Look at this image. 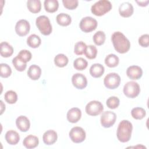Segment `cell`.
Listing matches in <instances>:
<instances>
[{
    "label": "cell",
    "mask_w": 149,
    "mask_h": 149,
    "mask_svg": "<svg viewBox=\"0 0 149 149\" xmlns=\"http://www.w3.org/2000/svg\"><path fill=\"white\" fill-rule=\"evenodd\" d=\"M111 40L115 49L120 54L127 52L130 48L129 40L120 31L114 32L112 34Z\"/></svg>",
    "instance_id": "obj_1"
},
{
    "label": "cell",
    "mask_w": 149,
    "mask_h": 149,
    "mask_svg": "<svg viewBox=\"0 0 149 149\" xmlns=\"http://www.w3.org/2000/svg\"><path fill=\"white\" fill-rule=\"evenodd\" d=\"M133 130L132 123L127 120H122L117 128L116 136L119 141L126 143L130 140Z\"/></svg>",
    "instance_id": "obj_2"
},
{
    "label": "cell",
    "mask_w": 149,
    "mask_h": 149,
    "mask_svg": "<svg viewBox=\"0 0 149 149\" xmlns=\"http://www.w3.org/2000/svg\"><path fill=\"white\" fill-rule=\"evenodd\" d=\"M112 7V3L109 1L100 0L91 6V11L94 15L101 16L110 11Z\"/></svg>",
    "instance_id": "obj_3"
},
{
    "label": "cell",
    "mask_w": 149,
    "mask_h": 149,
    "mask_svg": "<svg viewBox=\"0 0 149 149\" xmlns=\"http://www.w3.org/2000/svg\"><path fill=\"white\" fill-rule=\"evenodd\" d=\"M36 24L43 35L48 36L51 33L52 30V25L47 16L45 15L38 16L36 20Z\"/></svg>",
    "instance_id": "obj_4"
},
{
    "label": "cell",
    "mask_w": 149,
    "mask_h": 149,
    "mask_svg": "<svg viewBox=\"0 0 149 149\" xmlns=\"http://www.w3.org/2000/svg\"><path fill=\"white\" fill-rule=\"evenodd\" d=\"M123 91L127 97L133 98L139 95L140 92V88L137 82L130 81L125 84Z\"/></svg>",
    "instance_id": "obj_5"
},
{
    "label": "cell",
    "mask_w": 149,
    "mask_h": 149,
    "mask_svg": "<svg viewBox=\"0 0 149 149\" xmlns=\"http://www.w3.org/2000/svg\"><path fill=\"white\" fill-rule=\"evenodd\" d=\"M97 24V21L94 18L91 16H86L80 20L79 26L82 31L89 33L96 29Z\"/></svg>",
    "instance_id": "obj_6"
},
{
    "label": "cell",
    "mask_w": 149,
    "mask_h": 149,
    "mask_svg": "<svg viewBox=\"0 0 149 149\" xmlns=\"http://www.w3.org/2000/svg\"><path fill=\"white\" fill-rule=\"evenodd\" d=\"M70 140L74 143H80L83 142L86 137L84 130L79 126H75L71 129L69 133Z\"/></svg>",
    "instance_id": "obj_7"
},
{
    "label": "cell",
    "mask_w": 149,
    "mask_h": 149,
    "mask_svg": "<svg viewBox=\"0 0 149 149\" xmlns=\"http://www.w3.org/2000/svg\"><path fill=\"white\" fill-rule=\"evenodd\" d=\"M86 112L90 116L100 115L104 110L102 103L98 101L93 100L89 102L86 106Z\"/></svg>",
    "instance_id": "obj_8"
},
{
    "label": "cell",
    "mask_w": 149,
    "mask_h": 149,
    "mask_svg": "<svg viewBox=\"0 0 149 149\" xmlns=\"http://www.w3.org/2000/svg\"><path fill=\"white\" fill-rule=\"evenodd\" d=\"M120 82V77L118 73H109L105 77L104 84L109 89H115L117 88Z\"/></svg>",
    "instance_id": "obj_9"
},
{
    "label": "cell",
    "mask_w": 149,
    "mask_h": 149,
    "mask_svg": "<svg viewBox=\"0 0 149 149\" xmlns=\"http://www.w3.org/2000/svg\"><path fill=\"white\" fill-rule=\"evenodd\" d=\"M116 119V115L113 112L107 111L102 112L100 122L101 125L105 128H108L112 126L115 123Z\"/></svg>",
    "instance_id": "obj_10"
},
{
    "label": "cell",
    "mask_w": 149,
    "mask_h": 149,
    "mask_svg": "<svg viewBox=\"0 0 149 149\" xmlns=\"http://www.w3.org/2000/svg\"><path fill=\"white\" fill-rule=\"evenodd\" d=\"M30 29L29 22L25 19H21L17 22L15 25V31L20 37L26 36Z\"/></svg>",
    "instance_id": "obj_11"
},
{
    "label": "cell",
    "mask_w": 149,
    "mask_h": 149,
    "mask_svg": "<svg viewBox=\"0 0 149 149\" xmlns=\"http://www.w3.org/2000/svg\"><path fill=\"white\" fill-rule=\"evenodd\" d=\"M72 82L74 87L77 89H83L87 85V80L86 77L79 73L74 74L72 77Z\"/></svg>",
    "instance_id": "obj_12"
},
{
    "label": "cell",
    "mask_w": 149,
    "mask_h": 149,
    "mask_svg": "<svg viewBox=\"0 0 149 149\" xmlns=\"http://www.w3.org/2000/svg\"><path fill=\"white\" fill-rule=\"evenodd\" d=\"M126 74L130 79L138 80L141 78L143 75V70L139 66L132 65L127 68Z\"/></svg>",
    "instance_id": "obj_13"
},
{
    "label": "cell",
    "mask_w": 149,
    "mask_h": 149,
    "mask_svg": "<svg viewBox=\"0 0 149 149\" xmlns=\"http://www.w3.org/2000/svg\"><path fill=\"white\" fill-rule=\"evenodd\" d=\"M16 125L17 129L22 132H26L30 127L29 119L26 116L23 115H20L17 118Z\"/></svg>",
    "instance_id": "obj_14"
},
{
    "label": "cell",
    "mask_w": 149,
    "mask_h": 149,
    "mask_svg": "<svg viewBox=\"0 0 149 149\" xmlns=\"http://www.w3.org/2000/svg\"><path fill=\"white\" fill-rule=\"evenodd\" d=\"M134 12L133 5L128 2H125L121 3L119 7V12L121 16L123 17H129L132 15Z\"/></svg>",
    "instance_id": "obj_15"
},
{
    "label": "cell",
    "mask_w": 149,
    "mask_h": 149,
    "mask_svg": "<svg viewBox=\"0 0 149 149\" xmlns=\"http://www.w3.org/2000/svg\"><path fill=\"white\" fill-rule=\"evenodd\" d=\"M67 119L68 120L72 123L77 122L81 118V110L78 108H72L70 109L67 112Z\"/></svg>",
    "instance_id": "obj_16"
},
{
    "label": "cell",
    "mask_w": 149,
    "mask_h": 149,
    "mask_svg": "<svg viewBox=\"0 0 149 149\" xmlns=\"http://www.w3.org/2000/svg\"><path fill=\"white\" fill-rule=\"evenodd\" d=\"M58 139L57 133L54 130L46 131L42 136V140L46 145H52L54 144Z\"/></svg>",
    "instance_id": "obj_17"
},
{
    "label": "cell",
    "mask_w": 149,
    "mask_h": 149,
    "mask_svg": "<svg viewBox=\"0 0 149 149\" xmlns=\"http://www.w3.org/2000/svg\"><path fill=\"white\" fill-rule=\"evenodd\" d=\"M38 138L37 136L32 134H30L26 136L23 141V146L28 149L36 148V147L38 146Z\"/></svg>",
    "instance_id": "obj_18"
},
{
    "label": "cell",
    "mask_w": 149,
    "mask_h": 149,
    "mask_svg": "<svg viewBox=\"0 0 149 149\" xmlns=\"http://www.w3.org/2000/svg\"><path fill=\"white\" fill-rule=\"evenodd\" d=\"M5 138L6 142L10 145H16L20 140L19 133L13 130H8L5 134Z\"/></svg>",
    "instance_id": "obj_19"
},
{
    "label": "cell",
    "mask_w": 149,
    "mask_h": 149,
    "mask_svg": "<svg viewBox=\"0 0 149 149\" xmlns=\"http://www.w3.org/2000/svg\"><path fill=\"white\" fill-rule=\"evenodd\" d=\"M105 69L103 65L100 63H94L90 68V73L91 76L95 78L100 77L104 73Z\"/></svg>",
    "instance_id": "obj_20"
},
{
    "label": "cell",
    "mask_w": 149,
    "mask_h": 149,
    "mask_svg": "<svg viewBox=\"0 0 149 149\" xmlns=\"http://www.w3.org/2000/svg\"><path fill=\"white\" fill-rule=\"evenodd\" d=\"M41 74V69L40 66L37 65H31L27 70L28 76L33 80H38Z\"/></svg>",
    "instance_id": "obj_21"
},
{
    "label": "cell",
    "mask_w": 149,
    "mask_h": 149,
    "mask_svg": "<svg viewBox=\"0 0 149 149\" xmlns=\"http://www.w3.org/2000/svg\"><path fill=\"white\" fill-rule=\"evenodd\" d=\"M1 55L4 58L10 56L13 53V48L11 45L7 42H2L0 44Z\"/></svg>",
    "instance_id": "obj_22"
},
{
    "label": "cell",
    "mask_w": 149,
    "mask_h": 149,
    "mask_svg": "<svg viewBox=\"0 0 149 149\" xmlns=\"http://www.w3.org/2000/svg\"><path fill=\"white\" fill-rule=\"evenodd\" d=\"M27 7L31 13H38L41 9V1L40 0H29L27 2Z\"/></svg>",
    "instance_id": "obj_23"
},
{
    "label": "cell",
    "mask_w": 149,
    "mask_h": 149,
    "mask_svg": "<svg viewBox=\"0 0 149 149\" xmlns=\"http://www.w3.org/2000/svg\"><path fill=\"white\" fill-rule=\"evenodd\" d=\"M56 20L58 24L62 26H69L72 22V19L70 15L65 13H61L56 17Z\"/></svg>",
    "instance_id": "obj_24"
},
{
    "label": "cell",
    "mask_w": 149,
    "mask_h": 149,
    "mask_svg": "<svg viewBox=\"0 0 149 149\" xmlns=\"http://www.w3.org/2000/svg\"><path fill=\"white\" fill-rule=\"evenodd\" d=\"M44 5L45 10L49 13L56 12L59 7V3L57 0H45Z\"/></svg>",
    "instance_id": "obj_25"
},
{
    "label": "cell",
    "mask_w": 149,
    "mask_h": 149,
    "mask_svg": "<svg viewBox=\"0 0 149 149\" xmlns=\"http://www.w3.org/2000/svg\"><path fill=\"white\" fill-rule=\"evenodd\" d=\"M41 43V40L40 37L35 34H31L27 38V45L33 48H38Z\"/></svg>",
    "instance_id": "obj_26"
},
{
    "label": "cell",
    "mask_w": 149,
    "mask_h": 149,
    "mask_svg": "<svg viewBox=\"0 0 149 149\" xmlns=\"http://www.w3.org/2000/svg\"><path fill=\"white\" fill-rule=\"evenodd\" d=\"M119 62V58L113 54L108 55L105 58V65L109 68H114L118 65Z\"/></svg>",
    "instance_id": "obj_27"
},
{
    "label": "cell",
    "mask_w": 149,
    "mask_h": 149,
    "mask_svg": "<svg viewBox=\"0 0 149 149\" xmlns=\"http://www.w3.org/2000/svg\"><path fill=\"white\" fill-rule=\"evenodd\" d=\"M69 59L68 57L63 54H59L54 58V63L55 65L59 68H63L67 65Z\"/></svg>",
    "instance_id": "obj_28"
},
{
    "label": "cell",
    "mask_w": 149,
    "mask_h": 149,
    "mask_svg": "<svg viewBox=\"0 0 149 149\" xmlns=\"http://www.w3.org/2000/svg\"><path fill=\"white\" fill-rule=\"evenodd\" d=\"M131 115L135 119H142L146 115V110L141 107H135L131 111Z\"/></svg>",
    "instance_id": "obj_29"
},
{
    "label": "cell",
    "mask_w": 149,
    "mask_h": 149,
    "mask_svg": "<svg viewBox=\"0 0 149 149\" xmlns=\"http://www.w3.org/2000/svg\"><path fill=\"white\" fill-rule=\"evenodd\" d=\"M105 34L102 31H97L93 36V40L94 42L97 45H102L105 41Z\"/></svg>",
    "instance_id": "obj_30"
},
{
    "label": "cell",
    "mask_w": 149,
    "mask_h": 149,
    "mask_svg": "<svg viewBox=\"0 0 149 149\" xmlns=\"http://www.w3.org/2000/svg\"><path fill=\"white\" fill-rule=\"evenodd\" d=\"M85 56L90 59H93L96 58L97 54V49L96 47L93 45H89L86 47L84 52Z\"/></svg>",
    "instance_id": "obj_31"
},
{
    "label": "cell",
    "mask_w": 149,
    "mask_h": 149,
    "mask_svg": "<svg viewBox=\"0 0 149 149\" xmlns=\"http://www.w3.org/2000/svg\"><path fill=\"white\" fill-rule=\"evenodd\" d=\"M88 65L87 61L83 58H76L73 62L74 68L78 70H83L85 69Z\"/></svg>",
    "instance_id": "obj_32"
},
{
    "label": "cell",
    "mask_w": 149,
    "mask_h": 149,
    "mask_svg": "<svg viewBox=\"0 0 149 149\" xmlns=\"http://www.w3.org/2000/svg\"><path fill=\"white\" fill-rule=\"evenodd\" d=\"M4 98L6 102L10 104H15L17 100V95L13 90H9L5 93Z\"/></svg>",
    "instance_id": "obj_33"
},
{
    "label": "cell",
    "mask_w": 149,
    "mask_h": 149,
    "mask_svg": "<svg viewBox=\"0 0 149 149\" xmlns=\"http://www.w3.org/2000/svg\"><path fill=\"white\" fill-rule=\"evenodd\" d=\"M12 63L15 68V69L19 71V72H23L24 71L27 66L26 63L22 61L21 59H20L17 56H15L12 59Z\"/></svg>",
    "instance_id": "obj_34"
},
{
    "label": "cell",
    "mask_w": 149,
    "mask_h": 149,
    "mask_svg": "<svg viewBox=\"0 0 149 149\" xmlns=\"http://www.w3.org/2000/svg\"><path fill=\"white\" fill-rule=\"evenodd\" d=\"M1 73L0 76L3 78H7L10 76L12 73V69L6 63H2L0 64Z\"/></svg>",
    "instance_id": "obj_35"
},
{
    "label": "cell",
    "mask_w": 149,
    "mask_h": 149,
    "mask_svg": "<svg viewBox=\"0 0 149 149\" xmlns=\"http://www.w3.org/2000/svg\"><path fill=\"white\" fill-rule=\"evenodd\" d=\"M119 99L115 96H112L109 97L106 101V104L107 107L110 109H115L118 108L119 105Z\"/></svg>",
    "instance_id": "obj_36"
},
{
    "label": "cell",
    "mask_w": 149,
    "mask_h": 149,
    "mask_svg": "<svg viewBox=\"0 0 149 149\" xmlns=\"http://www.w3.org/2000/svg\"><path fill=\"white\" fill-rule=\"evenodd\" d=\"M17 56L20 59H21L22 61H23L25 63H27V62L30 61L32 57L31 53L29 50H27V49L21 50L19 52Z\"/></svg>",
    "instance_id": "obj_37"
},
{
    "label": "cell",
    "mask_w": 149,
    "mask_h": 149,
    "mask_svg": "<svg viewBox=\"0 0 149 149\" xmlns=\"http://www.w3.org/2000/svg\"><path fill=\"white\" fill-rule=\"evenodd\" d=\"M87 45L83 41L77 42L74 47V52L77 55H80L84 54Z\"/></svg>",
    "instance_id": "obj_38"
},
{
    "label": "cell",
    "mask_w": 149,
    "mask_h": 149,
    "mask_svg": "<svg viewBox=\"0 0 149 149\" xmlns=\"http://www.w3.org/2000/svg\"><path fill=\"white\" fill-rule=\"evenodd\" d=\"M62 3L66 9L73 10L77 7L79 1L77 0H62Z\"/></svg>",
    "instance_id": "obj_39"
},
{
    "label": "cell",
    "mask_w": 149,
    "mask_h": 149,
    "mask_svg": "<svg viewBox=\"0 0 149 149\" xmlns=\"http://www.w3.org/2000/svg\"><path fill=\"white\" fill-rule=\"evenodd\" d=\"M138 42L140 45L143 47H148L149 45V35L145 34L141 35L138 40Z\"/></svg>",
    "instance_id": "obj_40"
},
{
    "label": "cell",
    "mask_w": 149,
    "mask_h": 149,
    "mask_svg": "<svg viewBox=\"0 0 149 149\" xmlns=\"http://www.w3.org/2000/svg\"><path fill=\"white\" fill-rule=\"evenodd\" d=\"M136 3H138V5L139 6H147L148 2H149V1L148 0H147V1H136Z\"/></svg>",
    "instance_id": "obj_41"
},
{
    "label": "cell",
    "mask_w": 149,
    "mask_h": 149,
    "mask_svg": "<svg viewBox=\"0 0 149 149\" xmlns=\"http://www.w3.org/2000/svg\"><path fill=\"white\" fill-rule=\"evenodd\" d=\"M0 102H1V114H2L4 109H5V105L3 104V101L2 100H1Z\"/></svg>",
    "instance_id": "obj_42"
}]
</instances>
